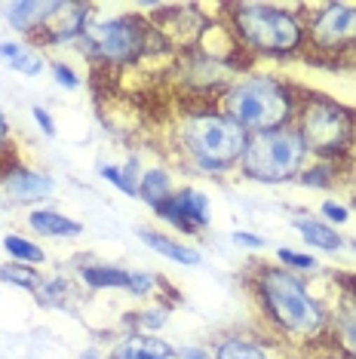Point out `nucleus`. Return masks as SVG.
I'll list each match as a JSON object with an SVG mask.
<instances>
[{
    "mask_svg": "<svg viewBox=\"0 0 356 359\" xmlns=\"http://www.w3.org/2000/svg\"><path fill=\"white\" fill-rule=\"evenodd\" d=\"M53 77H55V83H59L62 89H71V93H74V89H80V74L74 68H71V65H64V62H53Z\"/></svg>",
    "mask_w": 356,
    "mask_h": 359,
    "instance_id": "28",
    "label": "nucleus"
},
{
    "mask_svg": "<svg viewBox=\"0 0 356 359\" xmlns=\"http://www.w3.org/2000/svg\"><path fill=\"white\" fill-rule=\"evenodd\" d=\"M4 191L15 203H40V200L53 197L55 178L46 172H37V169H28V166H15L4 175Z\"/></svg>",
    "mask_w": 356,
    "mask_h": 359,
    "instance_id": "10",
    "label": "nucleus"
},
{
    "mask_svg": "<svg viewBox=\"0 0 356 359\" xmlns=\"http://www.w3.org/2000/svg\"><path fill=\"white\" fill-rule=\"evenodd\" d=\"M255 292L261 298L264 313L280 332L298 341H313L326 332L329 316L320 301L307 292L304 280L286 267H261L255 276Z\"/></svg>",
    "mask_w": 356,
    "mask_h": 359,
    "instance_id": "1",
    "label": "nucleus"
},
{
    "mask_svg": "<svg viewBox=\"0 0 356 359\" xmlns=\"http://www.w3.org/2000/svg\"><path fill=\"white\" fill-rule=\"evenodd\" d=\"M231 25L240 43L258 55H295L307 40V28L295 13L267 4H237L231 6Z\"/></svg>",
    "mask_w": 356,
    "mask_h": 359,
    "instance_id": "4",
    "label": "nucleus"
},
{
    "mask_svg": "<svg viewBox=\"0 0 356 359\" xmlns=\"http://www.w3.org/2000/svg\"><path fill=\"white\" fill-rule=\"evenodd\" d=\"M0 59L25 77H37L40 71H43V59H40L31 46L15 43V40H4V43H0Z\"/></svg>",
    "mask_w": 356,
    "mask_h": 359,
    "instance_id": "19",
    "label": "nucleus"
},
{
    "mask_svg": "<svg viewBox=\"0 0 356 359\" xmlns=\"http://www.w3.org/2000/svg\"><path fill=\"white\" fill-rule=\"evenodd\" d=\"M99 175H102V178H108V182L114 184L117 191H123L126 197H132V191H129V184L123 182V172H120V166H111V163H102V166H99Z\"/></svg>",
    "mask_w": 356,
    "mask_h": 359,
    "instance_id": "30",
    "label": "nucleus"
},
{
    "mask_svg": "<svg viewBox=\"0 0 356 359\" xmlns=\"http://www.w3.org/2000/svg\"><path fill=\"white\" fill-rule=\"evenodd\" d=\"M0 280H4L6 285H19V289H25V292L40 289V273L31 264H19V261L0 267Z\"/></svg>",
    "mask_w": 356,
    "mask_h": 359,
    "instance_id": "23",
    "label": "nucleus"
},
{
    "mask_svg": "<svg viewBox=\"0 0 356 359\" xmlns=\"http://www.w3.org/2000/svg\"><path fill=\"white\" fill-rule=\"evenodd\" d=\"M86 13L89 6L86 4H55L50 19H46V40L50 43H68V40H80L86 31Z\"/></svg>",
    "mask_w": 356,
    "mask_h": 359,
    "instance_id": "11",
    "label": "nucleus"
},
{
    "mask_svg": "<svg viewBox=\"0 0 356 359\" xmlns=\"http://www.w3.org/2000/svg\"><path fill=\"white\" fill-rule=\"evenodd\" d=\"M277 258L286 264V271H298V273H313L320 267V261L307 252H292V249H277Z\"/></svg>",
    "mask_w": 356,
    "mask_h": 359,
    "instance_id": "24",
    "label": "nucleus"
},
{
    "mask_svg": "<svg viewBox=\"0 0 356 359\" xmlns=\"http://www.w3.org/2000/svg\"><path fill=\"white\" fill-rule=\"evenodd\" d=\"M153 28L139 15H117L108 22H89L80 43L93 62L102 65H132L151 53Z\"/></svg>",
    "mask_w": 356,
    "mask_h": 359,
    "instance_id": "7",
    "label": "nucleus"
},
{
    "mask_svg": "<svg viewBox=\"0 0 356 359\" xmlns=\"http://www.w3.org/2000/svg\"><path fill=\"white\" fill-rule=\"evenodd\" d=\"M4 249L10 252L19 264H40V261L46 258L43 249H40L37 243H31V240H25V236H19V233H6L4 236Z\"/></svg>",
    "mask_w": 356,
    "mask_h": 359,
    "instance_id": "22",
    "label": "nucleus"
},
{
    "mask_svg": "<svg viewBox=\"0 0 356 359\" xmlns=\"http://www.w3.org/2000/svg\"><path fill=\"white\" fill-rule=\"evenodd\" d=\"M163 222H169L172 227H178L182 233H193L203 231V227L212 224V206H209V197L193 187H182V191H172L163 203L153 206Z\"/></svg>",
    "mask_w": 356,
    "mask_h": 359,
    "instance_id": "9",
    "label": "nucleus"
},
{
    "mask_svg": "<svg viewBox=\"0 0 356 359\" xmlns=\"http://www.w3.org/2000/svg\"><path fill=\"white\" fill-rule=\"evenodd\" d=\"M175 187H172V175L166 172V169H160V166H153V169H144L142 172V182H139V197L148 203V206L153 209L157 203H163L169 194H172Z\"/></svg>",
    "mask_w": 356,
    "mask_h": 359,
    "instance_id": "20",
    "label": "nucleus"
},
{
    "mask_svg": "<svg viewBox=\"0 0 356 359\" xmlns=\"http://www.w3.org/2000/svg\"><path fill=\"white\" fill-rule=\"evenodd\" d=\"M28 224L34 227L40 236H59V240H71V236L83 233V224L68 218L64 212H55V209H31Z\"/></svg>",
    "mask_w": 356,
    "mask_h": 359,
    "instance_id": "17",
    "label": "nucleus"
},
{
    "mask_svg": "<svg viewBox=\"0 0 356 359\" xmlns=\"http://www.w3.org/2000/svg\"><path fill=\"white\" fill-rule=\"evenodd\" d=\"M77 359H102V353L95 347H86V350H80V356Z\"/></svg>",
    "mask_w": 356,
    "mask_h": 359,
    "instance_id": "35",
    "label": "nucleus"
},
{
    "mask_svg": "<svg viewBox=\"0 0 356 359\" xmlns=\"http://www.w3.org/2000/svg\"><path fill=\"white\" fill-rule=\"evenodd\" d=\"M298 182L307 184V187H329L335 182V172H331L329 163H317V166H310V169H301Z\"/></svg>",
    "mask_w": 356,
    "mask_h": 359,
    "instance_id": "25",
    "label": "nucleus"
},
{
    "mask_svg": "<svg viewBox=\"0 0 356 359\" xmlns=\"http://www.w3.org/2000/svg\"><path fill=\"white\" fill-rule=\"evenodd\" d=\"M153 285H157V276H153V273H132L126 292H129V295H135V298H142V295H151Z\"/></svg>",
    "mask_w": 356,
    "mask_h": 359,
    "instance_id": "29",
    "label": "nucleus"
},
{
    "mask_svg": "<svg viewBox=\"0 0 356 359\" xmlns=\"http://www.w3.org/2000/svg\"><path fill=\"white\" fill-rule=\"evenodd\" d=\"M178 359H215V356L206 347H182L178 350Z\"/></svg>",
    "mask_w": 356,
    "mask_h": 359,
    "instance_id": "33",
    "label": "nucleus"
},
{
    "mask_svg": "<svg viewBox=\"0 0 356 359\" xmlns=\"http://www.w3.org/2000/svg\"><path fill=\"white\" fill-rule=\"evenodd\" d=\"M166 313H169L166 307H151V310H144V313H139V329H142L144 334L160 332V329L166 325Z\"/></svg>",
    "mask_w": 356,
    "mask_h": 359,
    "instance_id": "27",
    "label": "nucleus"
},
{
    "mask_svg": "<svg viewBox=\"0 0 356 359\" xmlns=\"http://www.w3.org/2000/svg\"><path fill=\"white\" fill-rule=\"evenodd\" d=\"M304 28L310 46L326 55L356 50V6L350 4L317 6L313 19L304 22Z\"/></svg>",
    "mask_w": 356,
    "mask_h": 359,
    "instance_id": "8",
    "label": "nucleus"
},
{
    "mask_svg": "<svg viewBox=\"0 0 356 359\" xmlns=\"http://www.w3.org/2000/svg\"><path fill=\"white\" fill-rule=\"evenodd\" d=\"M53 6H55V0H50V4H40V0H19V4L6 6V22H10V28L19 31V34L43 31Z\"/></svg>",
    "mask_w": 356,
    "mask_h": 359,
    "instance_id": "15",
    "label": "nucleus"
},
{
    "mask_svg": "<svg viewBox=\"0 0 356 359\" xmlns=\"http://www.w3.org/2000/svg\"><path fill=\"white\" fill-rule=\"evenodd\" d=\"M80 280H83L89 289H95V292L129 289L132 271H123V267H114V264H89V267L80 271Z\"/></svg>",
    "mask_w": 356,
    "mask_h": 359,
    "instance_id": "18",
    "label": "nucleus"
},
{
    "mask_svg": "<svg viewBox=\"0 0 356 359\" xmlns=\"http://www.w3.org/2000/svg\"><path fill=\"white\" fill-rule=\"evenodd\" d=\"M237 246H242V249H264V240L258 233H249V231H233V236H231Z\"/></svg>",
    "mask_w": 356,
    "mask_h": 359,
    "instance_id": "32",
    "label": "nucleus"
},
{
    "mask_svg": "<svg viewBox=\"0 0 356 359\" xmlns=\"http://www.w3.org/2000/svg\"><path fill=\"white\" fill-rule=\"evenodd\" d=\"M295 133L301 135L307 154L317 157H341L350 148L356 133V117L350 108L338 104L326 95H307L298 102L295 111Z\"/></svg>",
    "mask_w": 356,
    "mask_h": 359,
    "instance_id": "6",
    "label": "nucleus"
},
{
    "mask_svg": "<svg viewBox=\"0 0 356 359\" xmlns=\"http://www.w3.org/2000/svg\"><path fill=\"white\" fill-rule=\"evenodd\" d=\"M31 117L37 120L40 133H43L46 138H53V135H55V123H53V117H50V111H46V108H40V104H34V108H31Z\"/></svg>",
    "mask_w": 356,
    "mask_h": 359,
    "instance_id": "31",
    "label": "nucleus"
},
{
    "mask_svg": "<svg viewBox=\"0 0 356 359\" xmlns=\"http://www.w3.org/2000/svg\"><path fill=\"white\" fill-rule=\"evenodd\" d=\"M331 338L347 359H356V292H350L331 316Z\"/></svg>",
    "mask_w": 356,
    "mask_h": 359,
    "instance_id": "16",
    "label": "nucleus"
},
{
    "mask_svg": "<svg viewBox=\"0 0 356 359\" xmlns=\"http://www.w3.org/2000/svg\"><path fill=\"white\" fill-rule=\"evenodd\" d=\"M215 359H271V353L252 338H224L215 347Z\"/></svg>",
    "mask_w": 356,
    "mask_h": 359,
    "instance_id": "21",
    "label": "nucleus"
},
{
    "mask_svg": "<svg viewBox=\"0 0 356 359\" xmlns=\"http://www.w3.org/2000/svg\"><path fill=\"white\" fill-rule=\"evenodd\" d=\"M111 359H178V350L153 334H126L111 347Z\"/></svg>",
    "mask_w": 356,
    "mask_h": 359,
    "instance_id": "12",
    "label": "nucleus"
},
{
    "mask_svg": "<svg viewBox=\"0 0 356 359\" xmlns=\"http://www.w3.org/2000/svg\"><path fill=\"white\" fill-rule=\"evenodd\" d=\"M139 240L148 249L157 252V255L175 261V264H182V267H197L200 261H203V255H200L197 249L184 246V243H178V240H172V236H166V233H160V231H151V227H142Z\"/></svg>",
    "mask_w": 356,
    "mask_h": 359,
    "instance_id": "14",
    "label": "nucleus"
},
{
    "mask_svg": "<svg viewBox=\"0 0 356 359\" xmlns=\"http://www.w3.org/2000/svg\"><path fill=\"white\" fill-rule=\"evenodd\" d=\"M221 111L246 129L249 135L292 126L298 102L282 80L267 74H246L221 95Z\"/></svg>",
    "mask_w": 356,
    "mask_h": 359,
    "instance_id": "3",
    "label": "nucleus"
},
{
    "mask_svg": "<svg viewBox=\"0 0 356 359\" xmlns=\"http://www.w3.org/2000/svg\"><path fill=\"white\" fill-rule=\"evenodd\" d=\"M292 227L301 233V240L307 246L320 249V252H341L344 249V236L335 231L331 224H326L322 218H310V215H298L292 218Z\"/></svg>",
    "mask_w": 356,
    "mask_h": 359,
    "instance_id": "13",
    "label": "nucleus"
},
{
    "mask_svg": "<svg viewBox=\"0 0 356 359\" xmlns=\"http://www.w3.org/2000/svg\"><path fill=\"white\" fill-rule=\"evenodd\" d=\"M304 160H307V148L301 135L295 133V126H282V129H271V133L249 135L240 169L252 182L282 184L301 175Z\"/></svg>",
    "mask_w": 356,
    "mask_h": 359,
    "instance_id": "5",
    "label": "nucleus"
},
{
    "mask_svg": "<svg viewBox=\"0 0 356 359\" xmlns=\"http://www.w3.org/2000/svg\"><path fill=\"white\" fill-rule=\"evenodd\" d=\"M320 212H322V218H326V224H331V227L350 222V209H347L344 203H338V200H322Z\"/></svg>",
    "mask_w": 356,
    "mask_h": 359,
    "instance_id": "26",
    "label": "nucleus"
},
{
    "mask_svg": "<svg viewBox=\"0 0 356 359\" xmlns=\"http://www.w3.org/2000/svg\"><path fill=\"white\" fill-rule=\"evenodd\" d=\"M178 144L197 172L221 175L240 166L249 144V133L224 111H197L182 120Z\"/></svg>",
    "mask_w": 356,
    "mask_h": 359,
    "instance_id": "2",
    "label": "nucleus"
},
{
    "mask_svg": "<svg viewBox=\"0 0 356 359\" xmlns=\"http://www.w3.org/2000/svg\"><path fill=\"white\" fill-rule=\"evenodd\" d=\"M6 138H10V123H6L4 111H0V151L6 148Z\"/></svg>",
    "mask_w": 356,
    "mask_h": 359,
    "instance_id": "34",
    "label": "nucleus"
}]
</instances>
